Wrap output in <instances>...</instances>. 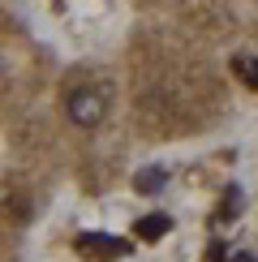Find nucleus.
I'll return each mask as SVG.
<instances>
[{
	"label": "nucleus",
	"mask_w": 258,
	"mask_h": 262,
	"mask_svg": "<svg viewBox=\"0 0 258 262\" xmlns=\"http://www.w3.org/2000/svg\"><path fill=\"white\" fill-rule=\"evenodd\" d=\"M78 254L99 258V262L125 258V254H129V241H116V236H103V232H86V236H78Z\"/></svg>",
	"instance_id": "f03ea898"
},
{
	"label": "nucleus",
	"mask_w": 258,
	"mask_h": 262,
	"mask_svg": "<svg viewBox=\"0 0 258 262\" xmlns=\"http://www.w3.org/2000/svg\"><path fill=\"white\" fill-rule=\"evenodd\" d=\"M232 73L245 86H254V91H258V56H232Z\"/></svg>",
	"instance_id": "39448f33"
},
{
	"label": "nucleus",
	"mask_w": 258,
	"mask_h": 262,
	"mask_svg": "<svg viewBox=\"0 0 258 262\" xmlns=\"http://www.w3.org/2000/svg\"><path fill=\"white\" fill-rule=\"evenodd\" d=\"M224 258H228L224 241H211V245H207V254H202V262H224Z\"/></svg>",
	"instance_id": "0eeeda50"
},
{
	"label": "nucleus",
	"mask_w": 258,
	"mask_h": 262,
	"mask_svg": "<svg viewBox=\"0 0 258 262\" xmlns=\"http://www.w3.org/2000/svg\"><path fill=\"white\" fill-rule=\"evenodd\" d=\"M172 220L168 215H142L138 220V241H159V236H168Z\"/></svg>",
	"instance_id": "20e7f679"
},
{
	"label": "nucleus",
	"mask_w": 258,
	"mask_h": 262,
	"mask_svg": "<svg viewBox=\"0 0 258 262\" xmlns=\"http://www.w3.org/2000/svg\"><path fill=\"white\" fill-rule=\"evenodd\" d=\"M241 189H236V185H232V189H228V198H224L220 202V220H232V215H241Z\"/></svg>",
	"instance_id": "423d86ee"
},
{
	"label": "nucleus",
	"mask_w": 258,
	"mask_h": 262,
	"mask_svg": "<svg viewBox=\"0 0 258 262\" xmlns=\"http://www.w3.org/2000/svg\"><path fill=\"white\" fill-rule=\"evenodd\" d=\"M103 112H107V95L103 91H95V86H78V91L69 95V116H73V125H99L103 121Z\"/></svg>",
	"instance_id": "f257e3e1"
},
{
	"label": "nucleus",
	"mask_w": 258,
	"mask_h": 262,
	"mask_svg": "<svg viewBox=\"0 0 258 262\" xmlns=\"http://www.w3.org/2000/svg\"><path fill=\"white\" fill-rule=\"evenodd\" d=\"M232 262H258V258H254V254H236Z\"/></svg>",
	"instance_id": "6e6552de"
},
{
	"label": "nucleus",
	"mask_w": 258,
	"mask_h": 262,
	"mask_svg": "<svg viewBox=\"0 0 258 262\" xmlns=\"http://www.w3.org/2000/svg\"><path fill=\"white\" fill-rule=\"evenodd\" d=\"M164 185H168V172H164V168H142V172L134 177V189L142 193V198H155Z\"/></svg>",
	"instance_id": "7ed1b4c3"
}]
</instances>
